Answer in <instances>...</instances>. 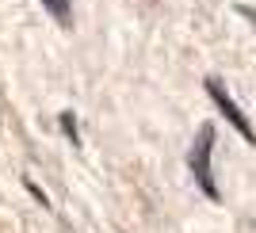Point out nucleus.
<instances>
[{"label": "nucleus", "mask_w": 256, "mask_h": 233, "mask_svg": "<svg viewBox=\"0 0 256 233\" xmlns=\"http://www.w3.org/2000/svg\"><path fill=\"white\" fill-rule=\"evenodd\" d=\"M210 149H214V126H203L199 138H195V146H192V153H188V164H192L195 184L203 188V195L218 202L222 195H218V184H214V172H210Z\"/></svg>", "instance_id": "f257e3e1"}, {"label": "nucleus", "mask_w": 256, "mask_h": 233, "mask_svg": "<svg viewBox=\"0 0 256 233\" xmlns=\"http://www.w3.org/2000/svg\"><path fill=\"white\" fill-rule=\"evenodd\" d=\"M206 92H210V100H214V104H218V111H222V115L230 118V126H234L237 134H241V138L248 142V146H256V130L248 126L245 111H241V107L234 104V96H230V92H226V88H222V80H214V76H206Z\"/></svg>", "instance_id": "f03ea898"}, {"label": "nucleus", "mask_w": 256, "mask_h": 233, "mask_svg": "<svg viewBox=\"0 0 256 233\" xmlns=\"http://www.w3.org/2000/svg\"><path fill=\"white\" fill-rule=\"evenodd\" d=\"M42 8L50 12L62 27H69V23H73V0H42Z\"/></svg>", "instance_id": "7ed1b4c3"}, {"label": "nucleus", "mask_w": 256, "mask_h": 233, "mask_svg": "<svg viewBox=\"0 0 256 233\" xmlns=\"http://www.w3.org/2000/svg\"><path fill=\"white\" fill-rule=\"evenodd\" d=\"M62 126H65V134H69L73 142H80V138H76V118L73 115H62Z\"/></svg>", "instance_id": "20e7f679"}, {"label": "nucleus", "mask_w": 256, "mask_h": 233, "mask_svg": "<svg viewBox=\"0 0 256 233\" xmlns=\"http://www.w3.org/2000/svg\"><path fill=\"white\" fill-rule=\"evenodd\" d=\"M237 16H245V20L256 27V8H248V4H237Z\"/></svg>", "instance_id": "39448f33"}]
</instances>
